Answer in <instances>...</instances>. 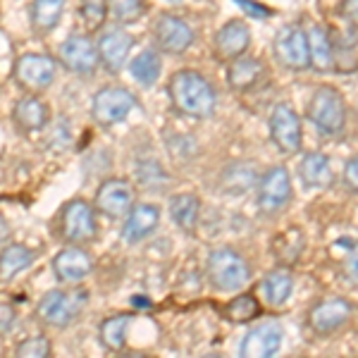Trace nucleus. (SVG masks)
I'll return each mask as SVG.
<instances>
[{"label":"nucleus","instance_id":"f257e3e1","mask_svg":"<svg viewBox=\"0 0 358 358\" xmlns=\"http://www.w3.org/2000/svg\"><path fill=\"white\" fill-rule=\"evenodd\" d=\"M167 96L179 115L196 120L210 117L217 106V94L213 84L196 69H179L172 74L167 84Z\"/></svg>","mask_w":358,"mask_h":358},{"label":"nucleus","instance_id":"f03ea898","mask_svg":"<svg viewBox=\"0 0 358 358\" xmlns=\"http://www.w3.org/2000/svg\"><path fill=\"white\" fill-rule=\"evenodd\" d=\"M89 303V292L84 287L72 289H50L36 303V320L53 330H65L72 325Z\"/></svg>","mask_w":358,"mask_h":358},{"label":"nucleus","instance_id":"7ed1b4c3","mask_svg":"<svg viewBox=\"0 0 358 358\" xmlns=\"http://www.w3.org/2000/svg\"><path fill=\"white\" fill-rule=\"evenodd\" d=\"M55 234L65 244H94L98 236L96 206L84 199H69L55 215Z\"/></svg>","mask_w":358,"mask_h":358},{"label":"nucleus","instance_id":"20e7f679","mask_svg":"<svg viewBox=\"0 0 358 358\" xmlns=\"http://www.w3.org/2000/svg\"><path fill=\"white\" fill-rule=\"evenodd\" d=\"M206 275L217 292H239L251 280V265L234 248H215L206 258Z\"/></svg>","mask_w":358,"mask_h":358},{"label":"nucleus","instance_id":"39448f33","mask_svg":"<svg viewBox=\"0 0 358 358\" xmlns=\"http://www.w3.org/2000/svg\"><path fill=\"white\" fill-rule=\"evenodd\" d=\"M308 120L325 136H337L346 124V101L332 86H320L310 96Z\"/></svg>","mask_w":358,"mask_h":358},{"label":"nucleus","instance_id":"423d86ee","mask_svg":"<svg viewBox=\"0 0 358 358\" xmlns=\"http://www.w3.org/2000/svg\"><path fill=\"white\" fill-rule=\"evenodd\" d=\"M57 67H60V62L53 55L24 53L15 60L13 79L27 94H38V91H45L53 86V82L57 79Z\"/></svg>","mask_w":358,"mask_h":358},{"label":"nucleus","instance_id":"0eeeda50","mask_svg":"<svg viewBox=\"0 0 358 358\" xmlns=\"http://www.w3.org/2000/svg\"><path fill=\"white\" fill-rule=\"evenodd\" d=\"M138 106L136 96L124 86H103L91 98V120L108 129V127L122 122L129 117V113Z\"/></svg>","mask_w":358,"mask_h":358},{"label":"nucleus","instance_id":"6e6552de","mask_svg":"<svg viewBox=\"0 0 358 358\" xmlns=\"http://www.w3.org/2000/svg\"><path fill=\"white\" fill-rule=\"evenodd\" d=\"M94 206L108 220H124L131 208L136 206V192L129 179L122 177L103 179L101 187L96 189Z\"/></svg>","mask_w":358,"mask_h":358},{"label":"nucleus","instance_id":"1a4fd4ad","mask_svg":"<svg viewBox=\"0 0 358 358\" xmlns=\"http://www.w3.org/2000/svg\"><path fill=\"white\" fill-rule=\"evenodd\" d=\"M57 62L65 67L69 74L77 77H94L101 57H98V45L91 41L86 34H69L57 48Z\"/></svg>","mask_w":358,"mask_h":358},{"label":"nucleus","instance_id":"9d476101","mask_svg":"<svg viewBox=\"0 0 358 358\" xmlns=\"http://www.w3.org/2000/svg\"><path fill=\"white\" fill-rule=\"evenodd\" d=\"M275 57L282 67L292 72H303L310 67V48H308V34L296 24H287L277 31L273 43Z\"/></svg>","mask_w":358,"mask_h":358},{"label":"nucleus","instance_id":"9b49d317","mask_svg":"<svg viewBox=\"0 0 358 358\" xmlns=\"http://www.w3.org/2000/svg\"><path fill=\"white\" fill-rule=\"evenodd\" d=\"M292 177L285 165H275L258 182V208L263 215H277L292 201Z\"/></svg>","mask_w":358,"mask_h":358},{"label":"nucleus","instance_id":"f8f14e48","mask_svg":"<svg viewBox=\"0 0 358 358\" xmlns=\"http://www.w3.org/2000/svg\"><path fill=\"white\" fill-rule=\"evenodd\" d=\"M153 38L158 50L167 55H182L196 41V31L189 22H184L177 15H160L153 27Z\"/></svg>","mask_w":358,"mask_h":358},{"label":"nucleus","instance_id":"ddd939ff","mask_svg":"<svg viewBox=\"0 0 358 358\" xmlns=\"http://www.w3.org/2000/svg\"><path fill=\"white\" fill-rule=\"evenodd\" d=\"M270 136H273V143L280 153L285 155L299 153L303 141V131H301V117H299L292 106L280 103V106L273 108V113H270Z\"/></svg>","mask_w":358,"mask_h":358},{"label":"nucleus","instance_id":"4468645a","mask_svg":"<svg viewBox=\"0 0 358 358\" xmlns=\"http://www.w3.org/2000/svg\"><path fill=\"white\" fill-rule=\"evenodd\" d=\"M50 268H53L57 282H62V285H79L94 270V256L79 244H65V248H60L53 256Z\"/></svg>","mask_w":358,"mask_h":358},{"label":"nucleus","instance_id":"2eb2a0df","mask_svg":"<svg viewBox=\"0 0 358 358\" xmlns=\"http://www.w3.org/2000/svg\"><path fill=\"white\" fill-rule=\"evenodd\" d=\"M96 45L103 69L110 74H120L129 62V50L134 45V36L129 31H124L122 27H113L101 34Z\"/></svg>","mask_w":358,"mask_h":358},{"label":"nucleus","instance_id":"dca6fc26","mask_svg":"<svg viewBox=\"0 0 358 358\" xmlns=\"http://www.w3.org/2000/svg\"><path fill=\"white\" fill-rule=\"evenodd\" d=\"M354 315V306L346 299L332 296L325 301H317L313 308L308 310V325L315 334H332L339 327H344Z\"/></svg>","mask_w":358,"mask_h":358},{"label":"nucleus","instance_id":"f3484780","mask_svg":"<svg viewBox=\"0 0 358 358\" xmlns=\"http://www.w3.org/2000/svg\"><path fill=\"white\" fill-rule=\"evenodd\" d=\"M251 45V29L244 20H229L220 27L213 41V50L220 62H232L244 55Z\"/></svg>","mask_w":358,"mask_h":358},{"label":"nucleus","instance_id":"a211bd4d","mask_svg":"<svg viewBox=\"0 0 358 358\" xmlns=\"http://www.w3.org/2000/svg\"><path fill=\"white\" fill-rule=\"evenodd\" d=\"M158 227H160V208L153 203H136L129 210V215L124 217L120 236H122L124 244L134 246L146 241L151 234H155Z\"/></svg>","mask_w":358,"mask_h":358},{"label":"nucleus","instance_id":"6ab92c4d","mask_svg":"<svg viewBox=\"0 0 358 358\" xmlns=\"http://www.w3.org/2000/svg\"><path fill=\"white\" fill-rule=\"evenodd\" d=\"M285 342V330L277 322H263V325L253 327L241 339L239 354L246 358H270L282 349Z\"/></svg>","mask_w":358,"mask_h":358},{"label":"nucleus","instance_id":"aec40b11","mask_svg":"<svg viewBox=\"0 0 358 358\" xmlns=\"http://www.w3.org/2000/svg\"><path fill=\"white\" fill-rule=\"evenodd\" d=\"M13 122L24 134L43 131L50 122V110L36 94H27L13 103Z\"/></svg>","mask_w":358,"mask_h":358},{"label":"nucleus","instance_id":"412c9836","mask_svg":"<svg viewBox=\"0 0 358 358\" xmlns=\"http://www.w3.org/2000/svg\"><path fill=\"white\" fill-rule=\"evenodd\" d=\"M38 261V251L24 244H5L0 248V285H8Z\"/></svg>","mask_w":358,"mask_h":358},{"label":"nucleus","instance_id":"4be33fe9","mask_svg":"<svg viewBox=\"0 0 358 358\" xmlns=\"http://www.w3.org/2000/svg\"><path fill=\"white\" fill-rule=\"evenodd\" d=\"M308 48H310V67L315 72H334L337 57H334V41L325 27L313 24L308 29Z\"/></svg>","mask_w":358,"mask_h":358},{"label":"nucleus","instance_id":"5701e85b","mask_svg":"<svg viewBox=\"0 0 358 358\" xmlns=\"http://www.w3.org/2000/svg\"><path fill=\"white\" fill-rule=\"evenodd\" d=\"M265 74V65L258 57H251V55H239L236 60L229 62V69H227V84L232 86L234 91H248L253 89L258 82L263 79Z\"/></svg>","mask_w":358,"mask_h":358},{"label":"nucleus","instance_id":"b1692460","mask_svg":"<svg viewBox=\"0 0 358 358\" xmlns=\"http://www.w3.org/2000/svg\"><path fill=\"white\" fill-rule=\"evenodd\" d=\"M65 3L67 0H31L29 22H31L34 34L48 36V34L60 24L62 13H65Z\"/></svg>","mask_w":358,"mask_h":358},{"label":"nucleus","instance_id":"393cba45","mask_svg":"<svg viewBox=\"0 0 358 358\" xmlns=\"http://www.w3.org/2000/svg\"><path fill=\"white\" fill-rule=\"evenodd\" d=\"M301 182L308 189H327L332 184V165L325 153H306L299 165Z\"/></svg>","mask_w":358,"mask_h":358},{"label":"nucleus","instance_id":"a878e982","mask_svg":"<svg viewBox=\"0 0 358 358\" xmlns=\"http://www.w3.org/2000/svg\"><path fill=\"white\" fill-rule=\"evenodd\" d=\"M129 74L136 79L141 86L151 89V86L158 84L160 74H163V60H160V53L155 48H146L138 55H134L129 60Z\"/></svg>","mask_w":358,"mask_h":358},{"label":"nucleus","instance_id":"bb28decb","mask_svg":"<svg viewBox=\"0 0 358 358\" xmlns=\"http://www.w3.org/2000/svg\"><path fill=\"white\" fill-rule=\"evenodd\" d=\"M134 315L131 313H117L110 315L101 322L98 327V339H101L103 349L108 351H122L127 344V330H129Z\"/></svg>","mask_w":358,"mask_h":358},{"label":"nucleus","instance_id":"cd10ccee","mask_svg":"<svg viewBox=\"0 0 358 358\" xmlns=\"http://www.w3.org/2000/svg\"><path fill=\"white\" fill-rule=\"evenodd\" d=\"M201 215V201L194 194H177L170 199V217L184 232H194Z\"/></svg>","mask_w":358,"mask_h":358},{"label":"nucleus","instance_id":"c85d7f7f","mask_svg":"<svg viewBox=\"0 0 358 358\" xmlns=\"http://www.w3.org/2000/svg\"><path fill=\"white\" fill-rule=\"evenodd\" d=\"M263 296H265V303L268 306H285L287 301H289L292 292H294V280L289 275V270L285 268H277L273 270V273L265 275L263 280Z\"/></svg>","mask_w":358,"mask_h":358},{"label":"nucleus","instance_id":"c756f323","mask_svg":"<svg viewBox=\"0 0 358 358\" xmlns=\"http://www.w3.org/2000/svg\"><path fill=\"white\" fill-rule=\"evenodd\" d=\"M303 248H306V236H303L301 229H296V227L277 234L275 241H273V253L282 265L296 263L299 258H301Z\"/></svg>","mask_w":358,"mask_h":358},{"label":"nucleus","instance_id":"7c9ffc66","mask_svg":"<svg viewBox=\"0 0 358 358\" xmlns=\"http://www.w3.org/2000/svg\"><path fill=\"white\" fill-rule=\"evenodd\" d=\"M146 15L143 0H108V17H113L120 27L136 24Z\"/></svg>","mask_w":358,"mask_h":358},{"label":"nucleus","instance_id":"2f4dec72","mask_svg":"<svg viewBox=\"0 0 358 358\" xmlns=\"http://www.w3.org/2000/svg\"><path fill=\"white\" fill-rule=\"evenodd\" d=\"M224 315L232 322H251L253 317L261 315V303L253 294H239L224 306Z\"/></svg>","mask_w":358,"mask_h":358},{"label":"nucleus","instance_id":"473e14b6","mask_svg":"<svg viewBox=\"0 0 358 358\" xmlns=\"http://www.w3.org/2000/svg\"><path fill=\"white\" fill-rule=\"evenodd\" d=\"M79 13H82L86 29L96 31V29H101L108 20V0H84Z\"/></svg>","mask_w":358,"mask_h":358},{"label":"nucleus","instance_id":"72a5a7b5","mask_svg":"<svg viewBox=\"0 0 358 358\" xmlns=\"http://www.w3.org/2000/svg\"><path fill=\"white\" fill-rule=\"evenodd\" d=\"M53 351V344H50L48 337L38 334V337H27L24 342H20L15 346V356L20 358H45Z\"/></svg>","mask_w":358,"mask_h":358},{"label":"nucleus","instance_id":"f704fd0d","mask_svg":"<svg viewBox=\"0 0 358 358\" xmlns=\"http://www.w3.org/2000/svg\"><path fill=\"white\" fill-rule=\"evenodd\" d=\"M339 270H342V277L351 285H358V241L354 244H346V251L339 261Z\"/></svg>","mask_w":358,"mask_h":358},{"label":"nucleus","instance_id":"c9c22d12","mask_svg":"<svg viewBox=\"0 0 358 358\" xmlns=\"http://www.w3.org/2000/svg\"><path fill=\"white\" fill-rule=\"evenodd\" d=\"M17 308L8 301H0V337L10 334L17 327Z\"/></svg>","mask_w":358,"mask_h":358},{"label":"nucleus","instance_id":"e433bc0d","mask_svg":"<svg viewBox=\"0 0 358 358\" xmlns=\"http://www.w3.org/2000/svg\"><path fill=\"white\" fill-rule=\"evenodd\" d=\"M344 184L351 189V192L358 194V155L346 160L344 165Z\"/></svg>","mask_w":358,"mask_h":358},{"label":"nucleus","instance_id":"4c0bfd02","mask_svg":"<svg viewBox=\"0 0 358 358\" xmlns=\"http://www.w3.org/2000/svg\"><path fill=\"white\" fill-rule=\"evenodd\" d=\"M339 15H342L351 27L358 29V0H342V3H339Z\"/></svg>","mask_w":358,"mask_h":358},{"label":"nucleus","instance_id":"58836bf2","mask_svg":"<svg viewBox=\"0 0 358 358\" xmlns=\"http://www.w3.org/2000/svg\"><path fill=\"white\" fill-rule=\"evenodd\" d=\"M236 5H239L241 10H246V15L251 17H258V20H265V17H270V10L265 8L261 3H253V0H234Z\"/></svg>","mask_w":358,"mask_h":358},{"label":"nucleus","instance_id":"ea45409f","mask_svg":"<svg viewBox=\"0 0 358 358\" xmlns=\"http://www.w3.org/2000/svg\"><path fill=\"white\" fill-rule=\"evenodd\" d=\"M5 241H10V224L3 217V213H0V246H3Z\"/></svg>","mask_w":358,"mask_h":358},{"label":"nucleus","instance_id":"a19ab883","mask_svg":"<svg viewBox=\"0 0 358 358\" xmlns=\"http://www.w3.org/2000/svg\"><path fill=\"white\" fill-rule=\"evenodd\" d=\"M131 306H136V308H151V299H148V296H138V294H136V296H131Z\"/></svg>","mask_w":358,"mask_h":358},{"label":"nucleus","instance_id":"79ce46f5","mask_svg":"<svg viewBox=\"0 0 358 358\" xmlns=\"http://www.w3.org/2000/svg\"><path fill=\"white\" fill-rule=\"evenodd\" d=\"M167 3H182V0H167Z\"/></svg>","mask_w":358,"mask_h":358},{"label":"nucleus","instance_id":"37998d69","mask_svg":"<svg viewBox=\"0 0 358 358\" xmlns=\"http://www.w3.org/2000/svg\"><path fill=\"white\" fill-rule=\"evenodd\" d=\"M356 115H358V110H356Z\"/></svg>","mask_w":358,"mask_h":358}]
</instances>
